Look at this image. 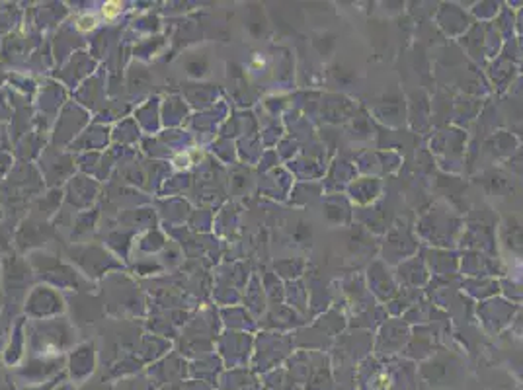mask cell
<instances>
[{"mask_svg": "<svg viewBox=\"0 0 523 390\" xmlns=\"http://www.w3.org/2000/svg\"><path fill=\"white\" fill-rule=\"evenodd\" d=\"M77 28L80 32H90V30L96 28V18L90 16V14H84V16H80L77 20Z\"/></svg>", "mask_w": 523, "mask_h": 390, "instance_id": "cell-2", "label": "cell"}, {"mask_svg": "<svg viewBox=\"0 0 523 390\" xmlns=\"http://www.w3.org/2000/svg\"><path fill=\"white\" fill-rule=\"evenodd\" d=\"M120 12H121V2H117V0H109V2L104 4V8H102V16H104L106 20H113Z\"/></svg>", "mask_w": 523, "mask_h": 390, "instance_id": "cell-1", "label": "cell"}]
</instances>
